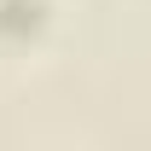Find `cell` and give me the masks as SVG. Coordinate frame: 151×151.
<instances>
[{
	"label": "cell",
	"instance_id": "1",
	"mask_svg": "<svg viewBox=\"0 0 151 151\" xmlns=\"http://www.w3.org/2000/svg\"><path fill=\"white\" fill-rule=\"evenodd\" d=\"M52 18V0H0V47H29Z\"/></svg>",
	"mask_w": 151,
	"mask_h": 151
}]
</instances>
